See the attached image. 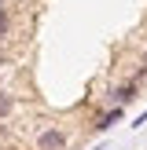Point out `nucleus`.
<instances>
[{"label": "nucleus", "instance_id": "nucleus-1", "mask_svg": "<svg viewBox=\"0 0 147 150\" xmlns=\"http://www.w3.org/2000/svg\"><path fill=\"white\" fill-rule=\"evenodd\" d=\"M37 146H41V150H63V146H66V136H63L59 128H44L41 139H37Z\"/></svg>", "mask_w": 147, "mask_h": 150}, {"label": "nucleus", "instance_id": "nucleus-2", "mask_svg": "<svg viewBox=\"0 0 147 150\" xmlns=\"http://www.w3.org/2000/svg\"><path fill=\"white\" fill-rule=\"evenodd\" d=\"M136 92H140L136 84H121V88L114 92V103H118V106H121V103H132V99H136Z\"/></svg>", "mask_w": 147, "mask_h": 150}, {"label": "nucleus", "instance_id": "nucleus-3", "mask_svg": "<svg viewBox=\"0 0 147 150\" xmlns=\"http://www.w3.org/2000/svg\"><path fill=\"white\" fill-rule=\"evenodd\" d=\"M11 106H15V99L4 92V88H0V117H7V114H11Z\"/></svg>", "mask_w": 147, "mask_h": 150}, {"label": "nucleus", "instance_id": "nucleus-4", "mask_svg": "<svg viewBox=\"0 0 147 150\" xmlns=\"http://www.w3.org/2000/svg\"><path fill=\"white\" fill-rule=\"evenodd\" d=\"M118 121H121V110H110V114L99 117V128H110V125H118Z\"/></svg>", "mask_w": 147, "mask_h": 150}, {"label": "nucleus", "instance_id": "nucleus-5", "mask_svg": "<svg viewBox=\"0 0 147 150\" xmlns=\"http://www.w3.org/2000/svg\"><path fill=\"white\" fill-rule=\"evenodd\" d=\"M4 33H7V11L0 7V37H4Z\"/></svg>", "mask_w": 147, "mask_h": 150}, {"label": "nucleus", "instance_id": "nucleus-6", "mask_svg": "<svg viewBox=\"0 0 147 150\" xmlns=\"http://www.w3.org/2000/svg\"><path fill=\"white\" fill-rule=\"evenodd\" d=\"M143 121H147V110H143V114L136 117V121H132V128H136V125H143Z\"/></svg>", "mask_w": 147, "mask_h": 150}, {"label": "nucleus", "instance_id": "nucleus-7", "mask_svg": "<svg viewBox=\"0 0 147 150\" xmlns=\"http://www.w3.org/2000/svg\"><path fill=\"white\" fill-rule=\"evenodd\" d=\"M143 62H147V51H143Z\"/></svg>", "mask_w": 147, "mask_h": 150}, {"label": "nucleus", "instance_id": "nucleus-8", "mask_svg": "<svg viewBox=\"0 0 147 150\" xmlns=\"http://www.w3.org/2000/svg\"><path fill=\"white\" fill-rule=\"evenodd\" d=\"M0 7H4V0H0Z\"/></svg>", "mask_w": 147, "mask_h": 150}]
</instances>
